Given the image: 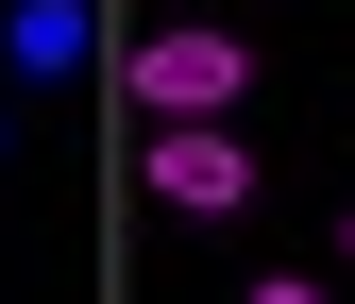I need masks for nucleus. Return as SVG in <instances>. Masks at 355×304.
I'll use <instances>...</instances> for the list:
<instances>
[{
  "instance_id": "nucleus-1",
  "label": "nucleus",
  "mask_w": 355,
  "mask_h": 304,
  "mask_svg": "<svg viewBox=\"0 0 355 304\" xmlns=\"http://www.w3.org/2000/svg\"><path fill=\"white\" fill-rule=\"evenodd\" d=\"M153 203H169V220H237V203H254V152L220 136V118H153Z\"/></svg>"
},
{
  "instance_id": "nucleus-2",
  "label": "nucleus",
  "mask_w": 355,
  "mask_h": 304,
  "mask_svg": "<svg viewBox=\"0 0 355 304\" xmlns=\"http://www.w3.org/2000/svg\"><path fill=\"white\" fill-rule=\"evenodd\" d=\"M237 84H254L237 34H136V102H153V118H220Z\"/></svg>"
},
{
  "instance_id": "nucleus-3",
  "label": "nucleus",
  "mask_w": 355,
  "mask_h": 304,
  "mask_svg": "<svg viewBox=\"0 0 355 304\" xmlns=\"http://www.w3.org/2000/svg\"><path fill=\"white\" fill-rule=\"evenodd\" d=\"M102 51V0H17V84H68Z\"/></svg>"
},
{
  "instance_id": "nucleus-4",
  "label": "nucleus",
  "mask_w": 355,
  "mask_h": 304,
  "mask_svg": "<svg viewBox=\"0 0 355 304\" xmlns=\"http://www.w3.org/2000/svg\"><path fill=\"white\" fill-rule=\"evenodd\" d=\"M254 304H322V287H288V271H271V287H254Z\"/></svg>"
},
{
  "instance_id": "nucleus-5",
  "label": "nucleus",
  "mask_w": 355,
  "mask_h": 304,
  "mask_svg": "<svg viewBox=\"0 0 355 304\" xmlns=\"http://www.w3.org/2000/svg\"><path fill=\"white\" fill-rule=\"evenodd\" d=\"M338 253H355V220H338Z\"/></svg>"
}]
</instances>
